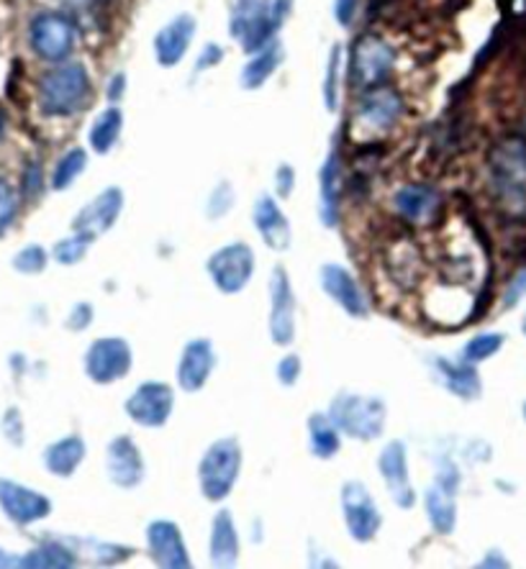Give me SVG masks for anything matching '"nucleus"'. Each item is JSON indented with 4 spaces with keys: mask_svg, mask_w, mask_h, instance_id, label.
Listing matches in <instances>:
<instances>
[{
    "mask_svg": "<svg viewBox=\"0 0 526 569\" xmlns=\"http://www.w3.org/2000/svg\"><path fill=\"white\" fill-rule=\"evenodd\" d=\"M488 180L500 211L508 219H526V141L519 137H506L490 149Z\"/></svg>",
    "mask_w": 526,
    "mask_h": 569,
    "instance_id": "obj_1",
    "label": "nucleus"
},
{
    "mask_svg": "<svg viewBox=\"0 0 526 569\" xmlns=\"http://www.w3.org/2000/svg\"><path fill=\"white\" fill-rule=\"evenodd\" d=\"M290 13V0H234L229 31L249 54L275 41V33Z\"/></svg>",
    "mask_w": 526,
    "mask_h": 569,
    "instance_id": "obj_2",
    "label": "nucleus"
},
{
    "mask_svg": "<svg viewBox=\"0 0 526 569\" xmlns=\"http://www.w3.org/2000/svg\"><path fill=\"white\" fill-rule=\"evenodd\" d=\"M327 413L341 431V437L355 441L380 439L388 423L386 403L378 396H363V392H337L331 398Z\"/></svg>",
    "mask_w": 526,
    "mask_h": 569,
    "instance_id": "obj_3",
    "label": "nucleus"
},
{
    "mask_svg": "<svg viewBox=\"0 0 526 569\" xmlns=\"http://www.w3.org/2000/svg\"><path fill=\"white\" fill-rule=\"evenodd\" d=\"M90 74L86 64L70 62L52 67L44 78L39 80V106L41 113L52 119H67L78 113L90 100Z\"/></svg>",
    "mask_w": 526,
    "mask_h": 569,
    "instance_id": "obj_4",
    "label": "nucleus"
},
{
    "mask_svg": "<svg viewBox=\"0 0 526 569\" xmlns=\"http://www.w3.org/2000/svg\"><path fill=\"white\" fill-rule=\"evenodd\" d=\"M241 472V447L234 437L216 439L198 462V488L208 503H221L237 488Z\"/></svg>",
    "mask_w": 526,
    "mask_h": 569,
    "instance_id": "obj_5",
    "label": "nucleus"
},
{
    "mask_svg": "<svg viewBox=\"0 0 526 569\" xmlns=\"http://www.w3.org/2000/svg\"><path fill=\"white\" fill-rule=\"evenodd\" d=\"M396 67V49L386 39L365 33L353 44L349 54V82L357 90L383 86Z\"/></svg>",
    "mask_w": 526,
    "mask_h": 569,
    "instance_id": "obj_6",
    "label": "nucleus"
},
{
    "mask_svg": "<svg viewBox=\"0 0 526 569\" xmlns=\"http://www.w3.org/2000/svg\"><path fill=\"white\" fill-rule=\"evenodd\" d=\"M255 264L257 259L252 247L245 244V241H231V244L219 247L208 257L206 272L216 284V290L224 292V296H237L252 282Z\"/></svg>",
    "mask_w": 526,
    "mask_h": 569,
    "instance_id": "obj_7",
    "label": "nucleus"
},
{
    "mask_svg": "<svg viewBox=\"0 0 526 569\" xmlns=\"http://www.w3.org/2000/svg\"><path fill=\"white\" fill-rule=\"evenodd\" d=\"M339 506H341V518H345L347 533L357 543H367L378 537L383 526L380 508L375 503L373 492L367 490L360 480H347L341 485Z\"/></svg>",
    "mask_w": 526,
    "mask_h": 569,
    "instance_id": "obj_8",
    "label": "nucleus"
},
{
    "mask_svg": "<svg viewBox=\"0 0 526 569\" xmlns=\"http://www.w3.org/2000/svg\"><path fill=\"white\" fill-rule=\"evenodd\" d=\"M86 375L96 385H113L127 378L133 365V351L127 339L100 337L86 351Z\"/></svg>",
    "mask_w": 526,
    "mask_h": 569,
    "instance_id": "obj_9",
    "label": "nucleus"
},
{
    "mask_svg": "<svg viewBox=\"0 0 526 569\" xmlns=\"http://www.w3.org/2000/svg\"><path fill=\"white\" fill-rule=\"evenodd\" d=\"M175 408V390L167 382L147 380L133 388L123 403V411L141 429H162Z\"/></svg>",
    "mask_w": 526,
    "mask_h": 569,
    "instance_id": "obj_10",
    "label": "nucleus"
},
{
    "mask_svg": "<svg viewBox=\"0 0 526 569\" xmlns=\"http://www.w3.org/2000/svg\"><path fill=\"white\" fill-rule=\"evenodd\" d=\"M29 41L41 60L62 62L75 49V23L64 13L44 11L31 21Z\"/></svg>",
    "mask_w": 526,
    "mask_h": 569,
    "instance_id": "obj_11",
    "label": "nucleus"
},
{
    "mask_svg": "<svg viewBox=\"0 0 526 569\" xmlns=\"http://www.w3.org/2000/svg\"><path fill=\"white\" fill-rule=\"evenodd\" d=\"M394 213L406 226L424 229V226H434L441 219L445 198H441L437 188L427 186V182H408V186L394 192Z\"/></svg>",
    "mask_w": 526,
    "mask_h": 569,
    "instance_id": "obj_12",
    "label": "nucleus"
},
{
    "mask_svg": "<svg viewBox=\"0 0 526 569\" xmlns=\"http://www.w3.org/2000/svg\"><path fill=\"white\" fill-rule=\"evenodd\" d=\"M404 111L406 103L398 90L383 82V86L360 90L355 116L367 131H390L400 121Z\"/></svg>",
    "mask_w": 526,
    "mask_h": 569,
    "instance_id": "obj_13",
    "label": "nucleus"
},
{
    "mask_svg": "<svg viewBox=\"0 0 526 569\" xmlns=\"http://www.w3.org/2000/svg\"><path fill=\"white\" fill-rule=\"evenodd\" d=\"M270 339L275 347H290L296 339L294 282L282 267L270 274Z\"/></svg>",
    "mask_w": 526,
    "mask_h": 569,
    "instance_id": "obj_14",
    "label": "nucleus"
},
{
    "mask_svg": "<svg viewBox=\"0 0 526 569\" xmlns=\"http://www.w3.org/2000/svg\"><path fill=\"white\" fill-rule=\"evenodd\" d=\"M321 290L337 303L349 318H367L370 316V298L353 272L337 262L324 264L319 270Z\"/></svg>",
    "mask_w": 526,
    "mask_h": 569,
    "instance_id": "obj_15",
    "label": "nucleus"
},
{
    "mask_svg": "<svg viewBox=\"0 0 526 569\" xmlns=\"http://www.w3.org/2000/svg\"><path fill=\"white\" fill-rule=\"evenodd\" d=\"M0 510H3L11 523L31 526L44 521L52 513V500L44 492H37L27 488V485L0 477Z\"/></svg>",
    "mask_w": 526,
    "mask_h": 569,
    "instance_id": "obj_16",
    "label": "nucleus"
},
{
    "mask_svg": "<svg viewBox=\"0 0 526 569\" xmlns=\"http://www.w3.org/2000/svg\"><path fill=\"white\" fill-rule=\"evenodd\" d=\"M106 475L116 488L121 490H133L145 482L147 467H145V457H141V449L137 447V441L127 433L111 439L106 449Z\"/></svg>",
    "mask_w": 526,
    "mask_h": 569,
    "instance_id": "obj_17",
    "label": "nucleus"
},
{
    "mask_svg": "<svg viewBox=\"0 0 526 569\" xmlns=\"http://www.w3.org/2000/svg\"><path fill=\"white\" fill-rule=\"evenodd\" d=\"M378 470L388 496L400 510L416 506V490L408 480V455L404 441H388L378 457Z\"/></svg>",
    "mask_w": 526,
    "mask_h": 569,
    "instance_id": "obj_18",
    "label": "nucleus"
},
{
    "mask_svg": "<svg viewBox=\"0 0 526 569\" xmlns=\"http://www.w3.org/2000/svg\"><path fill=\"white\" fill-rule=\"evenodd\" d=\"M147 551L157 567L188 569L193 565L182 531L170 518H157V521L147 526Z\"/></svg>",
    "mask_w": 526,
    "mask_h": 569,
    "instance_id": "obj_19",
    "label": "nucleus"
},
{
    "mask_svg": "<svg viewBox=\"0 0 526 569\" xmlns=\"http://www.w3.org/2000/svg\"><path fill=\"white\" fill-rule=\"evenodd\" d=\"M216 370V349L211 339H190L180 351L175 380L182 392L204 390Z\"/></svg>",
    "mask_w": 526,
    "mask_h": 569,
    "instance_id": "obj_20",
    "label": "nucleus"
},
{
    "mask_svg": "<svg viewBox=\"0 0 526 569\" xmlns=\"http://www.w3.org/2000/svg\"><path fill=\"white\" fill-rule=\"evenodd\" d=\"M123 211V192L121 188H106L100 196L80 208V213L72 219V231L86 233L90 239H98L100 233L111 231Z\"/></svg>",
    "mask_w": 526,
    "mask_h": 569,
    "instance_id": "obj_21",
    "label": "nucleus"
},
{
    "mask_svg": "<svg viewBox=\"0 0 526 569\" xmlns=\"http://www.w3.org/2000/svg\"><path fill=\"white\" fill-rule=\"evenodd\" d=\"M427 365L434 375V380L460 400H478L483 396V380L475 365H467L463 359H447L439 355L429 357Z\"/></svg>",
    "mask_w": 526,
    "mask_h": 569,
    "instance_id": "obj_22",
    "label": "nucleus"
},
{
    "mask_svg": "<svg viewBox=\"0 0 526 569\" xmlns=\"http://www.w3.org/2000/svg\"><path fill=\"white\" fill-rule=\"evenodd\" d=\"M252 221L257 233H260V239L272 249V252H288L290 244H294V231H290L288 216L282 213L280 203L270 196V192L257 196L252 208Z\"/></svg>",
    "mask_w": 526,
    "mask_h": 569,
    "instance_id": "obj_23",
    "label": "nucleus"
},
{
    "mask_svg": "<svg viewBox=\"0 0 526 569\" xmlns=\"http://www.w3.org/2000/svg\"><path fill=\"white\" fill-rule=\"evenodd\" d=\"M196 37V19L190 13L175 16L155 37V60L170 70L188 54L190 41Z\"/></svg>",
    "mask_w": 526,
    "mask_h": 569,
    "instance_id": "obj_24",
    "label": "nucleus"
},
{
    "mask_svg": "<svg viewBox=\"0 0 526 569\" xmlns=\"http://www.w3.org/2000/svg\"><path fill=\"white\" fill-rule=\"evenodd\" d=\"M341 159L337 149H331L319 172V221L327 229H337L341 221Z\"/></svg>",
    "mask_w": 526,
    "mask_h": 569,
    "instance_id": "obj_25",
    "label": "nucleus"
},
{
    "mask_svg": "<svg viewBox=\"0 0 526 569\" xmlns=\"http://www.w3.org/2000/svg\"><path fill=\"white\" fill-rule=\"evenodd\" d=\"M239 531L234 523L231 510H219L211 523V543H208V557L214 567H234L239 562Z\"/></svg>",
    "mask_w": 526,
    "mask_h": 569,
    "instance_id": "obj_26",
    "label": "nucleus"
},
{
    "mask_svg": "<svg viewBox=\"0 0 526 569\" xmlns=\"http://www.w3.org/2000/svg\"><path fill=\"white\" fill-rule=\"evenodd\" d=\"M424 510H427L431 529L439 537H449L457 529V490L434 480L427 496H424Z\"/></svg>",
    "mask_w": 526,
    "mask_h": 569,
    "instance_id": "obj_27",
    "label": "nucleus"
},
{
    "mask_svg": "<svg viewBox=\"0 0 526 569\" xmlns=\"http://www.w3.org/2000/svg\"><path fill=\"white\" fill-rule=\"evenodd\" d=\"M86 441L78 433H70V437L57 439L44 449V467L54 477H72L78 472V467L86 462Z\"/></svg>",
    "mask_w": 526,
    "mask_h": 569,
    "instance_id": "obj_28",
    "label": "nucleus"
},
{
    "mask_svg": "<svg viewBox=\"0 0 526 569\" xmlns=\"http://www.w3.org/2000/svg\"><path fill=\"white\" fill-rule=\"evenodd\" d=\"M308 449L316 459H331L341 449V431L334 426L329 413H311L306 423Z\"/></svg>",
    "mask_w": 526,
    "mask_h": 569,
    "instance_id": "obj_29",
    "label": "nucleus"
},
{
    "mask_svg": "<svg viewBox=\"0 0 526 569\" xmlns=\"http://www.w3.org/2000/svg\"><path fill=\"white\" fill-rule=\"evenodd\" d=\"M280 62H282L280 41H270V44L262 47L260 52H255L252 60L245 64V70H241V74H239L241 88H247V90L262 88L265 82L270 80L275 72H278Z\"/></svg>",
    "mask_w": 526,
    "mask_h": 569,
    "instance_id": "obj_30",
    "label": "nucleus"
},
{
    "mask_svg": "<svg viewBox=\"0 0 526 569\" xmlns=\"http://www.w3.org/2000/svg\"><path fill=\"white\" fill-rule=\"evenodd\" d=\"M75 565H78V551L67 541H44L19 559V567L33 569H67Z\"/></svg>",
    "mask_w": 526,
    "mask_h": 569,
    "instance_id": "obj_31",
    "label": "nucleus"
},
{
    "mask_svg": "<svg viewBox=\"0 0 526 569\" xmlns=\"http://www.w3.org/2000/svg\"><path fill=\"white\" fill-rule=\"evenodd\" d=\"M121 129H123V113L113 106L106 108L103 113L96 116L93 127H90V147H93L98 154H108L116 147V141H119Z\"/></svg>",
    "mask_w": 526,
    "mask_h": 569,
    "instance_id": "obj_32",
    "label": "nucleus"
},
{
    "mask_svg": "<svg viewBox=\"0 0 526 569\" xmlns=\"http://www.w3.org/2000/svg\"><path fill=\"white\" fill-rule=\"evenodd\" d=\"M506 345V337L500 331H486V333H475L470 341H465V347L460 351V359L467 365H483L486 359L496 357L500 349Z\"/></svg>",
    "mask_w": 526,
    "mask_h": 569,
    "instance_id": "obj_33",
    "label": "nucleus"
},
{
    "mask_svg": "<svg viewBox=\"0 0 526 569\" xmlns=\"http://www.w3.org/2000/svg\"><path fill=\"white\" fill-rule=\"evenodd\" d=\"M86 167H88V152H86V149H80V147L70 149V152H67L60 159V162H57V167H54L52 188L54 190H67L75 180L80 178L82 172H86Z\"/></svg>",
    "mask_w": 526,
    "mask_h": 569,
    "instance_id": "obj_34",
    "label": "nucleus"
},
{
    "mask_svg": "<svg viewBox=\"0 0 526 569\" xmlns=\"http://www.w3.org/2000/svg\"><path fill=\"white\" fill-rule=\"evenodd\" d=\"M90 244H93V239L86 237V233L75 231L72 237H67V239L57 241V244H54V249H52L54 262L64 264V267L78 264V262H82V259H86Z\"/></svg>",
    "mask_w": 526,
    "mask_h": 569,
    "instance_id": "obj_35",
    "label": "nucleus"
},
{
    "mask_svg": "<svg viewBox=\"0 0 526 569\" xmlns=\"http://www.w3.org/2000/svg\"><path fill=\"white\" fill-rule=\"evenodd\" d=\"M86 551L96 565H121L127 562L129 557H133V549L127 547V543H111L100 539H88Z\"/></svg>",
    "mask_w": 526,
    "mask_h": 569,
    "instance_id": "obj_36",
    "label": "nucleus"
},
{
    "mask_svg": "<svg viewBox=\"0 0 526 569\" xmlns=\"http://www.w3.org/2000/svg\"><path fill=\"white\" fill-rule=\"evenodd\" d=\"M339 74H341V44H334L327 60V72H324V106H327V111H337Z\"/></svg>",
    "mask_w": 526,
    "mask_h": 569,
    "instance_id": "obj_37",
    "label": "nucleus"
},
{
    "mask_svg": "<svg viewBox=\"0 0 526 569\" xmlns=\"http://www.w3.org/2000/svg\"><path fill=\"white\" fill-rule=\"evenodd\" d=\"M234 200H237V196H234L231 182H219V186L211 190V196H208L206 216L211 221L224 219V216H227L231 208H234Z\"/></svg>",
    "mask_w": 526,
    "mask_h": 569,
    "instance_id": "obj_38",
    "label": "nucleus"
},
{
    "mask_svg": "<svg viewBox=\"0 0 526 569\" xmlns=\"http://www.w3.org/2000/svg\"><path fill=\"white\" fill-rule=\"evenodd\" d=\"M47 262H49L47 249L39 247V244L23 247L21 252L13 257V267H16V270H19L21 274H39V272H44Z\"/></svg>",
    "mask_w": 526,
    "mask_h": 569,
    "instance_id": "obj_39",
    "label": "nucleus"
},
{
    "mask_svg": "<svg viewBox=\"0 0 526 569\" xmlns=\"http://www.w3.org/2000/svg\"><path fill=\"white\" fill-rule=\"evenodd\" d=\"M16 213H19V196H16V190L0 178V233L13 223Z\"/></svg>",
    "mask_w": 526,
    "mask_h": 569,
    "instance_id": "obj_40",
    "label": "nucleus"
},
{
    "mask_svg": "<svg viewBox=\"0 0 526 569\" xmlns=\"http://www.w3.org/2000/svg\"><path fill=\"white\" fill-rule=\"evenodd\" d=\"M300 372H304V362H300L296 351H290V355L282 357L278 362V370H275L282 388H294V385L300 380Z\"/></svg>",
    "mask_w": 526,
    "mask_h": 569,
    "instance_id": "obj_41",
    "label": "nucleus"
},
{
    "mask_svg": "<svg viewBox=\"0 0 526 569\" xmlns=\"http://www.w3.org/2000/svg\"><path fill=\"white\" fill-rule=\"evenodd\" d=\"M90 323H93V306H90V303L72 306L70 316H67V329H72V331H86Z\"/></svg>",
    "mask_w": 526,
    "mask_h": 569,
    "instance_id": "obj_42",
    "label": "nucleus"
},
{
    "mask_svg": "<svg viewBox=\"0 0 526 569\" xmlns=\"http://www.w3.org/2000/svg\"><path fill=\"white\" fill-rule=\"evenodd\" d=\"M524 298H526V267L519 274H516L512 282H508V288L504 292V306L514 308V306H519Z\"/></svg>",
    "mask_w": 526,
    "mask_h": 569,
    "instance_id": "obj_43",
    "label": "nucleus"
},
{
    "mask_svg": "<svg viewBox=\"0 0 526 569\" xmlns=\"http://www.w3.org/2000/svg\"><path fill=\"white\" fill-rule=\"evenodd\" d=\"M3 431H6V439H11L16 447H21V443H23V421H21V413L16 411V408H11V411L6 413Z\"/></svg>",
    "mask_w": 526,
    "mask_h": 569,
    "instance_id": "obj_44",
    "label": "nucleus"
},
{
    "mask_svg": "<svg viewBox=\"0 0 526 569\" xmlns=\"http://www.w3.org/2000/svg\"><path fill=\"white\" fill-rule=\"evenodd\" d=\"M275 188H278L280 198H290L296 188V170L290 164H280L278 174H275Z\"/></svg>",
    "mask_w": 526,
    "mask_h": 569,
    "instance_id": "obj_45",
    "label": "nucleus"
},
{
    "mask_svg": "<svg viewBox=\"0 0 526 569\" xmlns=\"http://www.w3.org/2000/svg\"><path fill=\"white\" fill-rule=\"evenodd\" d=\"M224 60V49L219 44H206L204 52L198 54V62H196V72H204V70H211Z\"/></svg>",
    "mask_w": 526,
    "mask_h": 569,
    "instance_id": "obj_46",
    "label": "nucleus"
},
{
    "mask_svg": "<svg viewBox=\"0 0 526 569\" xmlns=\"http://www.w3.org/2000/svg\"><path fill=\"white\" fill-rule=\"evenodd\" d=\"M355 13H357V0H337V3H334V16H337L341 27H353Z\"/></svg>",
    "mask_w": 526,
    "mask_h": 569,
    "instance_id": "obj_47",
    "label": "nucleus"
},
{
    "mask_svg": "<svg viewBox=\"0 0 526 569\" xmlns=\"http://www.w3.org/2000/svg\"><path fill=\"white\" fill-rule=\"evenodd\" d=\"M23 190H27V196H37L41 192V170L39 164H31L27 170V178H23Z\"/></svg>",
    "mask_w": 526,
    "mask_h": 569,
    "instance_id": "obj_48",
    "label": "nucleus"
},
{
    "mask_svg": "<svg viewBox=\"0 0 526 569\" xmlns=\"http://www.w3.org/2000/svg\"><path fill=\"white\" fill-rule=\"evenodd\" d=\"M123 86H127V74H123V72L113 74L111 88H108V98H111V100H119V98L123 96Z\"/></svg>",
    "mask_w": 526,
    "mask_h": 569,
    "instance_id": "obj_49",
    "label": "nucleus"
},
{
    "mask_svg": "<svg viewBox=\"0 0 526 569\" xmlns=\"http://www.w3.org/2000/svg\"><path fill=\"white\" fill-rule=\"evenodd\" d=\"M480 567H508L500 551H494V555H486V562H480Z\"/></svg>",
    "mask_w": 526,
    "mask_h": 569,
    "instance_id": "obj_50",
    "label": "nucleus"
},
{
    "mask_svg": "<svg viewBox=\"0 0 526 569\" xmlns=\"http://www.w3.org/2000/svg\"><path fill=\"white\" fill-rule=\"evenodd\" d=\"M0 567H19V559L11 557V555H6V551L0 549Z\"/></svg>",
    "mask_w": 526,
    "mask_h": 569,
    "instance_id": "obj_51",
    "label": "nucleus"
},
{
    "mask_svg": "<svg viewBox=\"0 0 526 569\" xmlns=\"http://www.w3.org/2000/svg\"><path fill=\"white\" fill-rule=\"evenodd\" d=\"M3 131H6V119H3V113H0V137H3Z\"/></svg>",
    "mask_w": 526,
    "mask_h": 569,
    "instance_id": "obj_52",
    "label": "nucleus"
},
{
    "mask_svg": "<svg viewBox=\"0 0 526 569\" xmlns=\"http://www.w3.org/2000/svg\"><path fill=\"white\" fill-rule=\"evenodd\" d=\"M522 331H524V337H526V318H524V323H522Z\"/></svg>",
    "mask_w": 526,
    "mask_h": 569,
    "instance_id": "obj_53",
    "label": "nucleus"
},
{
    "mask_svg": "<svg viewBox=\"0 0 526 569\" xmlns=\"http://www.w3.org/2000/svg\"><path fill=\"white\" fill-rule=\"evenodd\" d=\"M522 413H524V421H526V403L522 406Z\"/></svg>",
    "mask_w": 526,
    "mask_h": 569,
    "instance_id": "obj_54",
    "label": "nucleus"
},
{
    "mask_svg": "<svg viewBox=\"0 0 526 569\" xmlns=\"http://www.w3.org/2000/svg\"><path fill=\"white\" fill-rule=\"evenodd\" d=\"M522 137H524V141H526V127H524V133H522Z\"/></svg>",
    "mask_w": 526,
    "mask_h": 569,
    "instance_id": "obj_55",
    "label": "nucleus"
}]
</instances>
